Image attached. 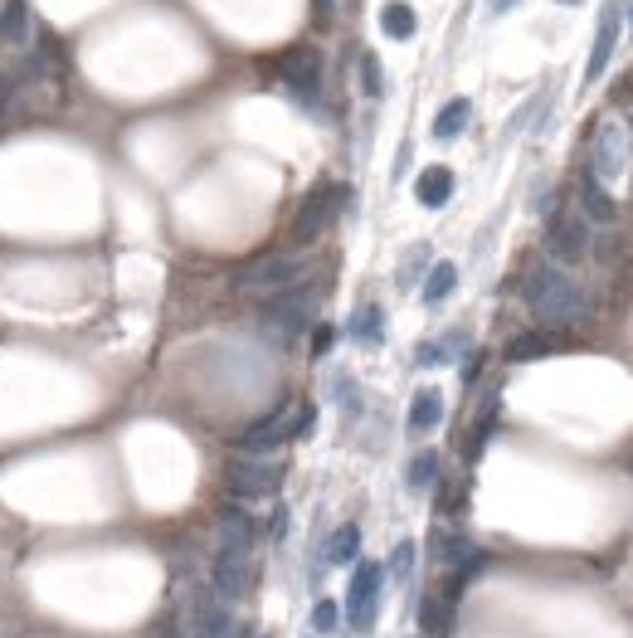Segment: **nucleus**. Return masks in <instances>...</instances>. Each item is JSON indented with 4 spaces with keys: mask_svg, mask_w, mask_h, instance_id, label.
I'll return each mask as SVG.
<instances>
[{
    "mask_svg": "<svg viewBox=\"0 0 633 638\" xmlns=\"http://www.w3.org/2000/svg\"><path fill=\"white\" fill-rule=\"evenodd\" d=\"M522 298L546 327H565V322H580V317H585V288L551 259H541V263L526 268Z\"/></svg>",
    "mask_w": 633,
    "mask_h": 638,
    "instance_id": "f257e3e1",
    "label": "nucleus"
},
{
    "mask_svg": "<svg viewBox=\"0 0 633 638\" xmlns=\"http://www.w3.org/2000/svg\"><path fill=\"white\" fill-rule=\"evenodd\" d=\"M302 278H307V259H302V254H263V259L244 263V268L234 273V288H239V293H263V298H273V293L293 288Z\"/></svg>",
    "mask_w": 633,
    "mask_h": 638,
    "instance_id": "f03ea898",
    "label": "nucleus"
},
{
    "mask_svg": "<svg viewBox=\"0 0 633 638\" xmlns=\"http://www.w3.org/2000/svg\"><path fill=\"white\" fill-rule=\"evenodd\" d=\"M283 463L278 458H268V453H239L229 468H224V488L229 497H239V502H254V497H268V492L283 488Z\"/></svg>",
    "mask_w": 633,
    "mask_h": 638,
    "instance_id": "7ed1b4c3",
    "label": "nucleus"
},
{
    "mask_svg": "<svg viewBox=\"0 0 633 638\" xmlns=\"http://www.w3.org/2000/svg\"><path fill=\"white\" fill-rule=\"evenodd\" d=\"M312 307H317V293L302 288V283H293V288H283V293L268 298V307H263V327H268L278 341H293L302 327L312 322Z\"/></svg>",
    "mask_w": 633,
    "mask_h": 638,
    "instance_id": "20e7f679",
    "label": "nucleus"
},
{
    "mask_svg": "<svg viewBox=\"0 0 633 638\" xmlns=\"http://www.w3.org/2000/svg\"><path fill=\"white\" fill-rule=\"evenodd\" d=\"M590 171L604 186H619L624 171H629V127L619 117H604L595 127V156H590Z\"/></svg>",
    "mask_w": 633,
    "mask_h": 638,
    "instance_id": "39448f33",
    "label": "nucleus"
},
{
    "mask_svg": "<svg viewBox=\"0 0 633 638\" xmlns=\"http://www.w3.org/2000/svg\"><path fill=\"white\" fill-rule=\"evenodd\" d=\"M380 590H385V565L380 561H356V570H351V590H346V619H351L356 634H371Z\"/></svg>",
    "mask_w": 633,
    "mask_h": 638,
    "instance_id": "423d86ee",
    "label": "nucleus"
},
{
    "mask_svg": "<svg viewBox=\"0 0 633 638\" xmlns=\"http://www.w3.org/2000/svg\"><path fill=\"white\" fill-rule=\"evenodd\" d=\"M298 414H302V405H283V410L263 414L259 424H249V429L239 434V444H234V449H239V453H273V449H283V444L298 434Z\"/></svg>",
    "mask_w": 633,
    "mask_h": 638,
    "instance_id": "0eeeda50",
    "label": "nucleus"
},
{
    "mask_svg": "<svg viewBox=\"0 0 633 638\" xmlns=\"http://www.w3.org/2000/svg\"><path fill=\"white\" fill-rule=\"evenodd\" d=\"M341 200H346V190L332 186V181H322L317 190H307V200H302L298 220H293V239L298 244H312L322 229L336 220V210H341Z\"/></svg>",
    "mask_w": 633,
    "mask_h": 638,
    "instance_id": "6e6552de",
    "label": "nucleus"
},
{
    "mask_svg": "<svg viewBox=\"0 0 633 638\" xmlns=\"http://www.w3.org/2000/svg\"><path fill=\"white\" fill-rule=\"evenodd\" d=\"M546 254H551V263H580L590 254V220L585 215H551Z\"/></svg>",
    "mask_w": 633,
    "mask_h": 638,
    "instance_id": "1a4fd4ad",
    "label": "nucleus"
},
{
    "mask_svg": "<svg viewBox=\"0 0 633 638\" xmlns=\"http://www.w3.org/2000/svg\"><path fill=\"white\" fill-rule=\"evenodd\" d=\"M249 580H254V565H249V551L239 546H224L215 565H210V590L220 600H244L249 595Z\"/></svg>",
    "mask_w": 633,
    "mask_h": 638,
    "instance_id": "9d476101",
    "label": "nucleus"
},
{
    "mask_svg": "<svg viewBox=\"0 0 633 638\" xmlns=\"http://www.w3.org/2000/svg\"><path fill=\"white\" fill-rule=\"evenodd\" d=\"M283 78H288L293 98L312 103V98H317V83H322V54H317V49H293V54L283 59Z\"/></svg>",
    "mask_w": 633,
    "mask_h": 638,
    "instance_id": "9b49d317",
    "label": "nucleus"
},
{
    "mask_svg": "<svg viewBox=\"0 0 633 638\" xmlns=\"http://www.w3.org/2000/svg\"><path fill=\"white\" fill-rule=\"evenodd\" d=\"M614 49H619V5H604L595 49H590V69H585V78H590V83H595V78H604V69L614 64Z\"/></svg>",
    "mask_w": 633,
    "mask_h": 638,
    "instance_id": "f8f14e48",
    "label": "nucleus"
},
{
    "mask_svg": "<svg viewBox=\"0 0 633 638\" xmlns=\"http://www.w3.org/2000/svg\"><path fill=\"white\" fill-rule=\"evenodd\" d=\"M195 629H200V638H229V634H234L229 600H220L215 590H205V595L195 600Z\"/></svg>",
    "mask_w": 633,
    "mask_h": 638,
    "instance_id": "ddd939ff",
    "label": "nucleus"
},
{
    "mask_svg": "<svg viewBox=\"0 0 633 638\" xmlns=\"http://www.w3.org/2000/svg\"><path fill=\"white\" fill-rule=\"evenodd\" d=\"M580 210H585V220H595V225H614V220H619V205H614V195L604 190V181H595V171L580 176Z\"/></svg>",
    "mask_w": 633,
    "mask_h": 638,
    "instance_id": "4468645a",
    "label": "nucleus"
},
{
    "mask_svg": "<svg viewBox=\"0 0 633 638\" xmlns=\"http://www.w3.org/2000/svg\"><path fill=\"white\" fill-rule=\"evenodd\" d=\"M448 195H453V171L448 166H424L419 181H414V200L424 210H439V205H448Z\"/></svg>",
    "mask_w": 633,
    "mask_h": 638,
    "instance_id": "2eb2a0df",
    "label": "nucleus"
},
{
    "mask_svg": "<svg viewBox=\"0 0 633 638\" xmlns=\"http://www.w3.org/2000/svg\"><path fill=\"white\" fill-rule=\"evenodd\" d=\"M439 424H444V395H439L434 385H424L410 405V434H429V429H439Z\"/></svg>",
    "mask_w": 633,
    "mask_h": 638,
    "instance_id": "dca6fc26",
    "label": "nucleus"
},
{
    "mask_svg": "<svg viewBox=\"0 0 633 638\" xmlns=\"http://www.w3.org/2000/svg\"><path fill=\"white\" fill-rule=\"evenodd\" d=\"M468 122H473V103H468V98H453V103H444V113L434 117V137H439V142H453V137H463Z\"/></svg>",
    "mask_w": 633,
    "mask_h": 638,
    "instance_id": "f3484780",
    "label": "nucleus"
},
{
    "mask_svg": "<svg viewBox=\"0 0 633 638\" xmlns=\"http://www.w3.org/2000/svg\"><path fill=\"white\" fill-rule=\"evenodd\" d=\"M356 556H361V526H356V522L336 526L332 541H327V561H332V565H351Z\"/></svg>",
    "mask_w": 633,
    "mask_h": 638,
    "instance_id": "a211bd4d",
    "label": "nucleus"
},
{
    "mask_svg": "<svg viewBox=\"0 0 633 638\" xmlns=\"http://www.w3.org/2000/svg\"><path fill=\"white\" fill-rule=\"evenodd\" d=\"M346 332L361 341V346H380V337H385V312H380L375 302H366V307L351 317V327H346Z\"/></svg>",
    "mask_w": 633,
    "mask_h": 638,
    "instance_id": "6ab92c4d",
    "label": "nucleus"
},
{
    "mask_svg": "<svg viewBox=\"0 0 633 638\" xmlns=\"http://www.w3.org/2000/svg\"><path fill=\"white\" fill-rule=\"evenodd\" d=\"M414 25H419V15H414L405 0H390V5L380 10V30H385L390 39H410Z\"/></svg>",
    "mask_w": 633,
    "mask_h": 638,
    "instance_id": "aec40b11",
    "label": "nucleus"
},
{
    "mask_svg": "<svg viewBox=\"0 0 633 638\" xmlns=\"http://www.w3.org/2000/svg\"><path fill=\"white\" fill-rule=\"evenodd\" d=\"M220 531H224V546H239V551L254 546V522H249L239 507H224L220 512Z\"/></svg>",
    "mask_w": 633,
    "mask_h": 638,
    "instance_id": "412c9836",
    "label": "nucleus"
},
{
    "mask_svg": "<svg viewBox=\"0 0 633 638\" xmlns=\"http://www.w3.org/2000/svg\"><path fill=\"white\" fill-rule=\"evenodd\" d=\"M453 283H458V268H453V263H434L429 278H424V288H419V298L429 302V307H439V302L453 293Z\"/></svg>",
    "mask_w": 633,
    "mask_h": 638,
    "instance_id": "4be33fe9",
    "label": "nucleus"
},
{
    "mask_svg": "<svg viewBox=\"0 0 633 638\" xmlns=\"http://www.w3.org/2000/svg\"><path fill=\"white\" fill-rule=\"evenodd\" d=\"M25 35H30V5L25 0H10L5 15H0V39L5 44H25Z\"/></svg>",
    "mask_w": 633,
    "mask_h": 638,
    "instance_id": "5701e85b",
    "label": "nucleus"
},
{
    "mask_svg": "<svg viewBox=\"0 0 633 638\" xmlns=\"http://www.w3.org/2000/svg\"><path fill=\"white\" fill-rule=\"evenodd\" d=\"M405 483H410L414 492L434 488V483H439V453H434V449L414 453V458H410V468H405Z\"/></svg>",
    "mask_w": 633,
    "mask_h": 638,
    "instance_id": "b1692460",
    "label": "nucleus"
},
{
    "mask_svg": "<svg viewBox=\"0 0 633 638\" xmlns=\"http://www.w3.org/2000/svg\"><path fill=\"white\" fill-rule=\"evenodd\" d=\"M556 351V341L541 337V332H526V337H517L512 346H507V361H536V356H551Z\"/></svg>",
    "mask_w": 633,
    "mask_h": 638,
    "instance_id": "393cba45",
    "label": "nucleus"
},
{
    "mask_svg": "<svg viewBox=\"0 0 633 638\" xmlns=\"http://www.w3.org/2000/svg\"><path fill=\"white\" fill-rule=\"evenodd\" d=\"M410 570H414V541H400V546L390 551V565H385V575H390L395 585H405V580H410Z\"/></svg>",
    "mask_w": 633,
    "mask_h": 638,
    "instance_id": "a878e982",
    "label": "nucleus"
},
{
    "mask_svg": "<svg viewBox=\"0 0 633 638\" xmlns=\"http://www.w3.org/2000/svg\"><path fill=\"white\" fill-rule=\"evenodd\" d=\"M419 629H424V634H444V629H448L444 600H424V604H419Z\"/></svg>",
    "mask_w": 633,
    "mask_h": 638,
    "instance_id": "bb28decb",
    "label": "nucleus"
},
{
    "mask_svg": "<svg viewBox=\"0 0 633 638\" xmlns=\"http://www.w3.org/2000/svg\"><path fill=\"white\" fill-rule=\"evenodd\" d=\"M336 624H341V604H336V600H317V609H312V629H317V634H332Z\"/></svg>",
    "mask_w": 633,
    "mask_h": 638,
    "instance_id": "cd10ccee",
    "label": "nucleus"
},
{
    "mask_svg": "<svg viewBox=\"0 0 633 638\" xmlns=\"http://www.w3.org/2000/svg\"><path fill=\"white\" fill-rule=\"evenodd\" d=\"M492 429H497V405H487L483 419H478V429H473V444H468V453H473V458L483 453V444L492 439Z\"/></svg>",
    "mask_w": 633,
    "mask_h": 638,
    "instance_id": "c85d7f7f",
    "label": "nucleus"
},
{
    "mask_svg": "<svg viewBox=\"0 0 633 638\" xmlns=\"http://www.w3.org/2000/svg\"><path fill=\"white\" fill-rule=\"evenodd\" d=\"M361 83H366V93H371V98H380V93H385V78H380V59H375V54H366V59H361Z\"/></svg>",
    "mask_w": 633,
    "mask_h": 638,
    "instance_id": "c756f323",
    "label": "nucleus"
},
{
    "mask_svg": "<svg viewBox=\"0 0 633 638\" xmlns=\"http://www.w3.org/2000/svg\"><path fill=\"white\" fill-rule=\"evenodd\" d=\"M332 341H336V327H317V332H312V356H327Z\"/></svg>",
    "mask_w": 633,
    "mask_h": 638,
    "instance_id": "7c9ffc66",
    "label": "nucleus"
},
{
    "mask_svg": "<svg viewBox=\"0 0 633 638\" xmlns=\"http://www.w3.org/2000/svg\"><path fill=\"white\" fill-rule=\"evenodd\" d=\"M332 15H336V0H317V20L332 25Z\"/></svg>",
    "mask_w": 633,
    "mask_h": 638,
    "instance_id": "2f4dec72",
    "label": "nucleus"
},
{
    "mask_svg": "<svg viewBox=\"0 0 633 638\" xmlns=\"http://www.w3.org/2000/svg\"><path fill=\"white\" fill-rule=\"evenodd\" d=\"M5 108H10V78L0 74V113H5Z\"/></svg>",
    "mask_w": 633,
    "mask_h": 638,
    "instance_id": "473e14b6",
    "label": "nucleus"
},
{
    "mask_svg": "<svg viewBox=\"0 0 633 638\" xmlns=\"http://www.w3.org/2000/svg\"><path fill=\"white\" fill-rule=\"evenodd\" d=\"M556 5H580V0H556Z\"/></svg>",
    "mask_w": 633,
    "mask_h": 638,
    "instance_id": "72a5a7b5",
    "label": "nucleus"
},
{
    "mask_svg": "<svg viewBox=\"0 0 633 638\" xmlns=\"http://www.w3.org/2000/svg\"><path fill=\"white\" fill-rule=\"evenodd\" d=\"M629 25H633V5H629Z\"/></svg>",
    "mask_w": 633,
    "mask_h": 638,
    "instance_id": "f704fd0d",
    "label": "nucleus"
},
{
    "mask_svg": "<svg viewBox=\"0 0 633 638\" xmlns=\"http://www.w3.org/2000/svg\"><path fill=\"white\" fill-rule=\"evenodd\" d=\"M263 638H268V634H263Z\"/></svg>",
    "mask_w": 633,
    "mask_h": 638,
    "instance_id": "c9c22d12",
    "label": "nucleus"
}]
</instances>
